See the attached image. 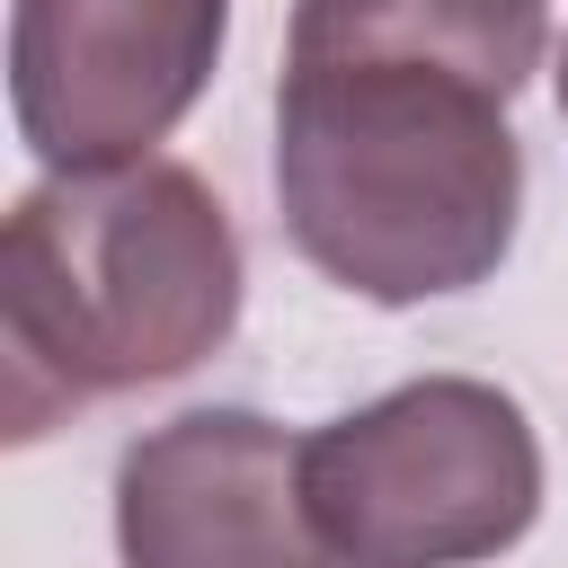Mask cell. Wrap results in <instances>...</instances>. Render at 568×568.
<instances>
[{
  "label": "cell",
  "mask_w": 568,
  "mask_h": 568,
  "mask_svg": "<svg viewBox=\"0 0 568 568\" xmlns=\"http://www.w3.org/2000/svg\"><path fill=\"white\" fill-rule=\"evenodd\" d=\"M302 506L320 559L355 568L488 559L515 550L541 515V444L497 382L426 373L302 435Z\"/></svg>",
  "instance_id": "cell-3"
},
{
  "label": "cell",
  "mask_w": 568,
  "mask_h": 568,
  "mask_svg": "<svg viewBox=\"0 0 568 568\" xmlns=\"http://www.w3.org/2000/svg\"><path fill=\"white\" fill-rule=\"evenodd\" d=\"M231 0H9V115L44 169L142 160L222 62Z\"/></svg>",
  "instance_id": "cell-4"
},
{
  "label": "cell",
  "mask_w": 568,
  "mask_h": 568,
  "mask_svg": "<svg viewBox=\"0 0 568 568\" xmlns=\"http://www.w3.org/2000/svg\"><path fill=\"white\" fill-rule=\"evenodd\" d=\"M559 124H568V44H559Z\"/></svg>",
  "instance_id": "cell-7"
},
{
  "label": "cell",
  "mask_w": 568,
  "mask_h": 568,
  "mask_svg": "<svg viewBox=\"0 0 568 568\" xmlns=\"http://www.w3.org/2000/svg\"><path fill=\"white\" fill-rule=\"evenodd\" d=\"M550 44V0H293L284 53H408L488 89H524Z\"/></svg>",
  "instance_id": "cell-6"
},
{
  "label": "cell",
  "mask_w": 568,
  "mask_h": 568,
  "mask_svg": "<svg viewBox=\"0 0 568 568\" xmlns=\"http://www.w3.org/2000/svg\"><path fill=\"white\" fill-rule=\"evenodd\" d=\"M115 550L133 568H293L320 559L302 435L257 408H186L115 462Z\"/></svg>",
  "instance_id": "cell-5"
},
{
  "label": "cell",
  "mask_w": 568,
  "mask_h": 568,
  "mask_svg": "<svg viewBox=\"0 0 568 568\" xmlns=\"http://www.w3.org/2000/svg\"><path fill=\"white\" fill-rule=\"evenodd\" d=\"M275 204L284 240L382 311L470 293L524 213L506 89L408 53H284Z\"/></svg>",
  "instance_id": "cell-1"
},
{
  "label": "cell",
  "mask_w": 568,
  "mask_h": 568,
  "mask_svg": "<svg viewBox=\"0 0 568 568\" xmlns=\"http://www.w3.org/2000/svg\"><path fill=\"white\" fill-rule=\"evenodd\" d=\"M240 231L186 160L142 151L27 186L0 231L9 444L222 355L240 328Z\"/></svg>",
  "instance_id": "cell-2"
}]
</instances>
